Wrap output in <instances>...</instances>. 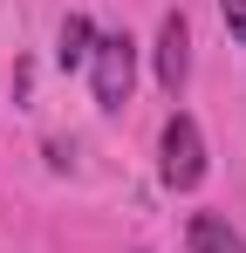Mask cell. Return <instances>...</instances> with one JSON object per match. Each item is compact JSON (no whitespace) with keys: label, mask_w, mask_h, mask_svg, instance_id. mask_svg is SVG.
I'll list each match as a JSON object with an SVG mask.
<instances>
[{"label":"cell","mask_w":246,"mask_h":253,"mask_svg":"<svg viewBox=\"0 0 246 253\" xmlns=\"http://www.w3.org/2000/svg\"><path fill=\"white\" fill-rule=\"evenodd\" d=\"M185 76H192V28H185V14H164V28H158V83H164V96H178Z\"/></svg>","instance_id":"obj_3"},{"label":"cell","mask_w":246,"mask_h":253,"mask_svg":"<svg viewBox=\"0 0 246 253\" xmlns=\"http://www.w3.org/2000/svg\"><path fill=\"white\" fill-rule=\"evenodd\" d=\"M185 240H192V253H246V240L233 233V219H219V212H199Z\"/></svg>","instance_id":"obj_4"},{"label":"cell","mask_w":246,"mask_h":253,"mask_svg":"<svg viewBox=\"0 0 246 253\" xmlns=\"http://www.w3.org/2000/svg\"><path fill=\"white\" fill-rule=\"evenodd\" d=\"M158 171H164L171 192H192V185L205 178V137H199V124H192L185 110L164 124V165H158Z\"/></svg>","instance_id":"obj_2"},{"label":"cell","mask_w":246,"mask_h":253,"mask_svg":"<svg viewBox=\"0 0 246 253\" xmlns=\"http://www.w3.org/2000/svg\"><path fill=\"white\" fill-rule=\"evenodd\" d=\"M219 14H226V35L246 48V0H219Z\"/></svg>","instance_id":"obj_6"},{"label":"cell","mask_w":246,"mask_h":253,"mask_svg":"<svg viewBox=\"0 0 246 253\" xmlns=\"http://www.w3.org/2000/svg\"><path fill=\"white\" fill-rule=\"evenodd\" d=\"M89 55H96V28H89V14H69V21H62L55 62H62V69H89Z\"/></svg>","instance_id":"obj_5"},{"label":"cell","mask_w":246,"mask_h":253,"mask_svg":"<svg viewBox=\"0 0 246 253\" xmlns=\"http://www.w3.org/2000/svg\"><path fill=\"white\" fill-rule=\"evenodd\" d=\"M89 83H96V103H103V110H123V103H130V83H137V42H130V35H96Z\"/></svg>","instance_id":"obj_1"}]
</instances>
